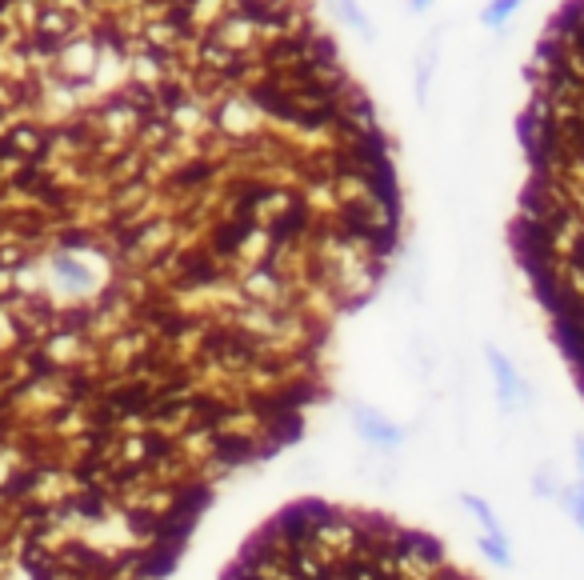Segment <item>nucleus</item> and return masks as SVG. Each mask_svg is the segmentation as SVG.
Returning a JSON list of instances; mask_svg holds the SVG:
<instances>
[{"label": "nucleus", "mask_w": 584, "mask_h": 580, "mask_svg": "<svg viewBox=\"0 0 584 580\" xmlns=\"http://www.w3.org/2000/svg\"><path fill=\"white\" fill-rule=\"evenodd\" d=\"M564 500H568V512H572V520H576V528L584 532V484H580V488H572V492H568Z\"/></svg>", "instance_id": "nucleus-3"}, {"label": "nucleus", "mask_w": 584, "mask_h": 580, "mask_svg": "<svg viewBox=\"0 0 584 580\" xmlns=\"http://www.w3.org/2000/svg\"><path fill=\"white\" fill-rule=\"evenodd\" d=\"M516 264L584 396V0H564L528 60Z\"/></svg>", "instance_id": "nucleus-1"}, {"label": "nucleus", "mask_w": 584, "mask_h": 580, "mask_svg": "<svg viewBox=\"0 0 584 580\" xmlns=\"http://www.w3.org/2000/svg\"><path fill=\"white\" fill-rule=\"evenodd\" d=\"M220 580H480L436 536L360 504L292 500L228 560Z\"/></svg>", "instance_id": "nucleus-2"}]
</instances>
